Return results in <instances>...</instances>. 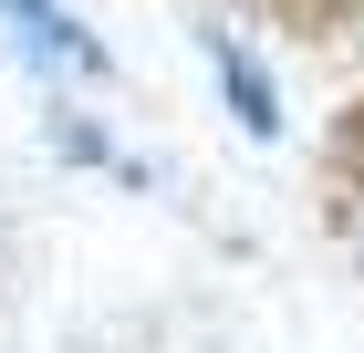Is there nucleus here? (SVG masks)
I'll return each instance as SVG.
<instances>
[{
  "label": "nucleus",
  "mask_w": 364,
  "mask_h": 353,
  "mask_svg": "<svg viewBox=\"0 0 364 353\" xmlns=\"http://www.w3.org/2000/svg\"><path fill=\"white\" fill-rule=\"evenodd\" d=\"M0 31L21 42V63L42 83H105V42H94L63 0H0Z\"/></svg>",
  "instance_id": "nucleus-1"
},
{
  "label": "nucleus",
  "mask_w": 364,
  "mask_h": 353,
  "mask_svg": "<svg viewBox=\"0 0 364 353\" xmlns=\"http://www.w3.org/2000/svg\"><path fill=\"white\" fill-rule=\"evenodd\" d=\"M208 53H219V94L240 104V125H250V136L271 146V136H281V104H271V83H260V63H250V53H229L219 31H208Z\"/></svg>",
  "instance_id": "nucleus-2"
},
{
  "label": "nucleus",
  "mask_w": 364,
  "mask_h": 353,
  "mask_svg": "<svg viewBox=\"0 0 364 353\" xmlns=\"http://www.w3.org/2000/svg\"><path fill=\"white\" fill-rule=\"evenodd\" d=\"M343 239H354V260H364V166L343 177Z\"/></svg>",
  "instance_id": "nucleus-3"
},
{
  "label": "nucleus",
  "mask_w": 364,
  "mask_h": 353,
  "mask_svg": "<svg viewBox=\"0 0 364 353\" xmlns=\"http://www.w3.org/2000/svg\"><path fill=\"white\" fill-rule=\"evenodd\" d=\"M281 11H302V21H312V11H343V21H354L364 0H281Z\"/></svg>",
  "instance_id": "nucleus-4"
},
{
  "label": "nucleus",
  "mask_w": 364,
  "mask_h": 353,
  "mask_svg": "<svg viewBox=\"0 0 364 353\" xmlns=\"http://www.w3.org/2000/svg\"><path fill=\"white\" fill-rule=\"evenodd\" d=\"M343 42H354V63H364V11H354V21H343Z\"/></svg>",
  "instance_id": "nucleus-5"
}]
</instances>
